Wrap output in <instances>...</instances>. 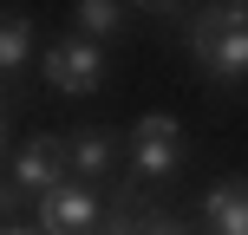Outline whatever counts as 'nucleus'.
<instances>
[{
  "instance_id": "nucleus-1",
  "label": "nucleus",
  "mask_w": 248,
  "mask_h": 235,
  "mask_svg": "<svg viewBox=\"0 0 248 235\" xmlns=\"http://www.w3.org/2000/svg\"><path fill=\"white\" fill-rule=\"evenodd\" d=\"M189 52L216 78H248V7H202L189 20Z\"/></svg>"
},
{
  "instance_id": "nucleus-2",
  "label": "nucleus",
  "mask_w": 248,
  "mask_h": 235,
  "mask_svg": "<svg viewBox=\"0 0 248 235\" xmlns=\"http://www.w3.org/2000/svg\"><path fill=\"white\" fill-rule=\"evenodd\" d=\"M183 157H189V137L170 111L137 118V131H131V170L137 176H170V170H183Z\"/></svg>"
},
{
  "instance_id": "nucleus-3",
  "label": "nucleus",
  "mask_w": 248,
  "mask_h": 235,
  "mask_svg": "<svg viewBox=\"0 0 248 235\" xmlns=\"http://www.w3.org/2000/svg\"><path fill=\"white\" fill-rule=\"evenodd\" d=\"M46 85L65 92V98H92V92L105 85V52L92 46V39H59V46H46Z\"/></svg>"
},
{
  "instance_id": "nucleus-4",
  "label": "nucleus",
  "mask_w": 248,
  "mask_h": 235,
  "mask_svg": "<svg viewBox=\"0 0 248 235\" xmlns=\"http://www.w3.org/2000/svg\"><path fill=\"white\" fill-rule=\"evenodd\" d=\"M65 170H72V144L65 137H33V144L20 150V163H13V189H26V196H46V189L65 183Z\"/></svg>"
},
{
  "instance_id": "nucleus-5",
  "label": "nucleus",
  "mask_w": 248,
  "mask_h": 235,
  "mask_svg": "<svg viewBox=\"0 0 248 235\" xmlns=\"http://www.w3.org/2000/svg\"><path fill=\"white\" fill-rule=\"evenodd\" d=\"M98 229V196L85 183H59L39 196V235H92Z\"/></svg>"
},
{
  "instance_id": "nucleus-6",
  "label": "nucleus",
  "mask_w": 248,
  "mask_h": 235,
  "mask_svg": "<svg viewBox=\"0 0 248 235\" xmlns=\"http://www.w3.org/2000/svg\"><path fill=\"white\" fill-rule=\"evenodd\" d=\"M202 216L216 235H248V183H216L202 196Z\"/></svg>"
},
{
  "instance_id": "nucleus-7",
  "label": "nucleus",
  "mask_w": 248,
  "mask_h": 235,
  "mask_svg": "<svg viewBox=\"0 0 248 235\" xmlns=\"http://www.w3.org/2000/svg\"><path fill=\"white\" fill-rule=\"evenodd\" d=\"M78 20V39H111L131 26V7H111V0H85V7H72Z\"/></svg>"
},
{
  "instance_id": "nucleus-8",
  "label": "nucleus",
  "mask_w": 248,
  "mask_h": 235,
  "mask_svg": "<svg viewBox=\"0 0 248 235\" xmlns=\"http://www.w3.org/2000/svg\"><path fill=\"white\" fill-rule=\"evenodd\" d=\"M111 157H118L111 131H85V137H72V170H85V176H105V170H111Z\"/></svg>"
},
{
  "instance_id": "nucleus-9",
  "label": "nucleus",
  "mask_w": 248,
  "mask_h": 235,
  "mask_svg": "<svg viewBox=\"0 0 248 235\" xmlns=\"http://www.w3.org/2000/svg\"><path fill=\"white\" fill-rule=\"evenodd\" d=\"M26 52H33V26H26V13H7L0 20V72H20Z\"/></svg>"
},
{
  "instance_id": "nucleus-10",
  "label": "nucleus",
  "mask_w": 248,
  "mask_h": 235,
  "mask_svg": "<svg viewBox=\"0 0 248 235\" xmlns=\"http://www.w3.org/2000/svg\"><path fill=\"white\" fill-rule=\"evenodd\" d=\"M137 235H183V229H176V216H170V209H150L144 222H137Z\"/></svg>"
},
{
  "instance_id": "nucleus-11",
  "label": "nucleus",
  "mask_w": 248,
  "mask_h": 235,
  "mask_svg": "<svg viewBox=\"0 0 248 235\" xmlns=\"http://www.w3.org/2000/svg\"><path fill=\"white\" fill-rule=\"evenodd\" d=\"M13 203H20V189H13L7 176H0V222H7V216H13Z\"/></svg>"
},
{
  "instance_id": "nucleus-12",
  "label": "nucleus",
  "mask_w": 248,
  "mask_h": 235,
  "mask_svg": "<svg viewBox=\"0 0 248 235\" xmlns=\"http://www.w3.org/2000/svg\"><path fill=\"white\" fill-rule=\"evenodd\" d=\"M92 235H137V229H124V203H118V222H105V229H92Z\"/></svg>"
},
{
  "instance_id": "nucleus-13",
  "label": "nucleus",
  "mask_w": 248,
  "mask_h": 235,
  "mask_svg": "<svg viewBox=\"0 0 248 235\" xmlns=\"http://www.w3.org/2000/svg\"><path fill=\"white\" fill-rule=\"evenodd\" d=\"M0 235H39V229H20V222H0Z\"/></svg>"
}]
</instances>
